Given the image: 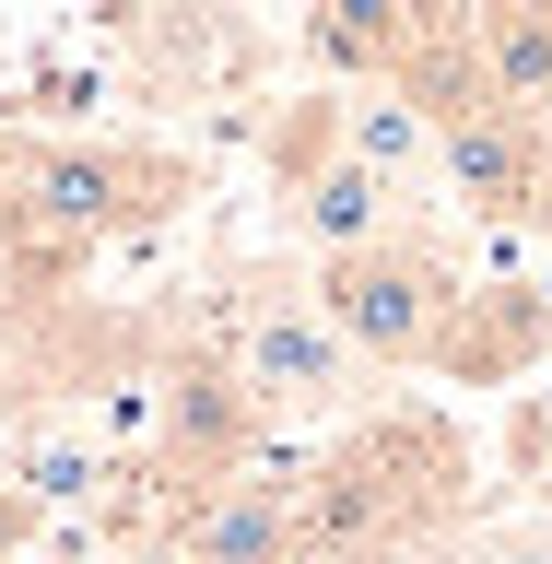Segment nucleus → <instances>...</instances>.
I'll use <instances>...</instances> for the list:
<instances>
[{
	"label": "nucleus",
	"mask_w": 552,
	"mask_h": 564,
	"mask_svg": "<svg viewBox=\"0 0 552 564\" xmlns=\"http://www.w3.org/2000/svg\"><path fill=\"white\" fill-rule=\"evenodd\" d=\"M458 435L435 412H388L294 482V564H388L458 506Z\"/></svg>",
	"instance_id": "f257e3e1"
},
{
	"label": "nucleus",
	"mask_w": 552,
	"mask_h": 564,
	"mask_svg": "<svg viewBox=\"0 0 552 564\" xmlns=\"http://www.w3.org/2000/svg\"><path fill=\"white\" fill-rule=\"evenodd\" d=\"M176 200H188V165L141 153V141H12V165H0V236L24 271H71V259L165 224Z\"/></svg>",
	"instance_id": "f03ea898"
},
{
	"label": "nucleus",
	"mask_w": 552,
	"mask_h": 564,
	"mask_svg": "<svg viewBox=\"0 0 552 564\" xmlns=\"http://www.w3.org/2000/svg\"><path fill=\"white\" fill-rule=\"evenodd\" d=\"M458 294H470V282L447 271V247H423V236H377V247L317 259V329H329L353 365H435Z\"/></svg>",
	"instance_id": "7ed1b4c3"
},
{
	"label": "nucleus",
	"mask_w": 552,
	"mask_h": 564,
	"mask_svg": "<svg viewBox=\"0 0 552 564\" xmlns=\"http://www.w3.org/2000/svg\"><path fill=\"white\" fill-rule=\"evenodd\" d=\"M423 176H447V200L470 212V224H541V212H552V130H541V118L470 106V118L435 130V165H423Z\"/></svg>",
	"instance_id": "20e7f679"
},
{
	"label": "nucleus",
	"mask_w": 552,
	"mask_h": 564,
	"mask_svg": "<svg viewBox=\"0 0 552 564\" xmlns=\"http://www.w3.org/2000/svg\"><path fill=\"white\" fill-rule=\"evenodd\" d=\"M271 176H282V200H294V224L317 236V259L377 247V236H388V200H400V188H377V176L342 153V118H329V106H294V118H282Z\"/></svg>",
	"instance_id": "39448f33"
},
{
	"label": "nucleus",
	"mask_w": 552,
	"mask_h": 564,
	"mask_svg": "<svg viewBox=\"0 0 552 564\" xmlns=\"http://www.w3.org/2000/svg\"><path fill=\"white\" fill-rule=\"evenodd\" d=\"M224 377L247 388V412L259 423H317L353 400V352L317 329V306H259L224 352Z\"/></svg>",
	"instance_id": "423d86ee"
},
{
	"label": "nucleus",
	"mask_w": 552,
	"mask_h": 564,
	"mask_svg": "<svg viewBox=\"0 0 552 564\" xmlns=\"http://www.w3.org/2000/svg\"><path fill=\"white\" fill-rule=\"evenodd\" d=\"M247 458H259V412H247V388L224 377V352H188L165 377V412H153V470L188 494L236 482Z\"/></svg>",
	"instance_id": "0eeeda50"
},
{
	"label": "nucleus",
	"mask_w": 552,
	"mask_h": 564,
	"mask_svg": "<svg viewBox=\"0 0 552 564\" xmlns=\"http://www.w3.org/2000/svg\"><path fill=\"white\" fill-rule=\"evenodd\" d=\"M176 564H294V482H236L188 494V518H176Z\"/></svg>",
	"instance_id": "6e6552de"
},
{
	"label": "nucleus",
	"mask_w": 552,
	"mask_h": 564,
	"mask_svg": "<svg viewBox=\"0 0 552 564\" xmlns=\"http://www.w3.org/2000/svg\"><path fill=\"white\" fill-rule=\"evenodd\" d=\"M541 341H552V306H541V294H518V282H470L458 317H447V341H435V365L470 377V388H494V377H518Z\"/></svg>",
	"instance_id": "1a4fd4ad"
},
{
	"label": "nucleus",
	"mask_w": 552,
	"mask_h": 564,
	"mask_svg": "<svg viewBox=\"0 0 552 564\" xmlns=\"http://www.w3.org/2000/svg\"><path fill=\"white\" fill-rule=\"evenodd\" d=\"M470 59H483V106L494 118H552V0H506V12L470 35Z\"/></svg>",
	"instance_id": "9d476101"
},
{
	"label": "nucleus",
	"mask_w": 552,
	"mask_h": 564,
	"mask_svg": "<svg viewBox=\"0 0 552 564\" xmlns=\"http://www.w3.org/2000/svg\"><path fill=\"white\" fill-rule=\"evenodd\" d=\"M423 24H435L423 0H317V59H329V70H377V83H388V59H400Z\"/></svg>",
	"instance_id": "9b49d317"
},
{
	"label": "nucleus",
	"mask_w": 552,
	"mask_h": 564,
	"mask_svg": "<svg viewBox=\"0 0 552 564\" xmlns=\"http://www.w3.org/2000/svg\"><path fill=\"white\" fill-rule=\"evenodd\" d=\"M329 118H342V153H353L365 176H377V188H412V176L435 165V130H423V118H412L400 95H388V83H377L365 106H329Z\"/></svg>",
	"instance_id": "f8f14e48"
},
{
	"label": "nucleus",
	"mask_w": 552,
	"mask_h": 564,
	"mask_svg": "<svg viewBox=\"0 0 552 564\" xmlns=\"http://www.w3.org/2000/svg\"><path fill=\"white\" fill-rule=\"evenodd\" d=\"M518 482H529V494L552 506V388H541V400L518 412Z\"/></svg>",
	"instance_id": "ddd939ff"
},
{
	"label": "nucleus",
	"mask_w": 552,
	"mask_h": 564,
	"mask_svg": "<svg viewBox=\"0 0 552 564\" xmlns=\"http://www.w3.org/2000/svg\"><path fill=\"white\" fill-rule=\"evenodd\" d=\"M0 165H12V141H0Z\"/></svg>",
	"instance_id": "4468645a"
},
{
	"label": "nucleus",
	"mask_w": 552,
	"mask_h": 564,
	"mask_svg": "<svg viewBox=\"0 0 552 564\" xmlns=\"http://www.w3.org/2000/svg\"><path fill=\"white\" fill-rule=\"evenodd\" d=\"M153 564H176V553H153Z\"/></svg>",
	"instance_id": "2eb2a0df"
}]
</instances>
